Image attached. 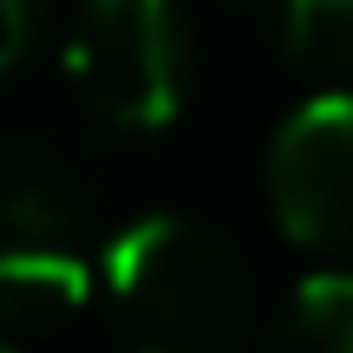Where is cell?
<instances>
[{
    "label": "cell",
    "instance_id": "1",
    "mask_svg": "<svg viewBox=\"0 0 353 353\" xmlns=\"http://www.w3.org/2000/svg\"><path fill=\"white\" fill-rule=\"evenodd\" d=\"M105 307L125 353H242L255 321V268L229 229L157 210L112 236Z\"/></svg>",
    "mask_w": 353,
    "mask_h": 353
},
{
    "label": "cell",
    "instance_id": "2",
    "mask_svg": "<svg viewBox=\"0 0 353 353\" xmlns=\"http://www.w3.org/2000/svg\"><path fill=\"white\" fill-rule=\"evenodd\" d=\"M72 92L118 131H157L183 112L190 39L176 0H79L65 33Z\"/></svg>",
    "mask_w": 353,
    "mask_h": 353
},
{
    "label": "cell",
    "instance_id": "3",
    "mask_svg": "<svg viewBox=\"0 0 353 353\" xmlns=\"http://www.w3.org/2000/svg\"><path fill=\"white\" fill-rule=\"evenodd\" d=\"M268 210L294 249L353 255V92H314L275 125Z\"/></svg>",
    "mask_w": 353,
    "mask_h": 353
},
{
    "label": "cell",
    "instance_id": "4",
    "mask_svg": "<svg viewBox=\"0 0 353 353\" xmlns=\"http://www.w3.org/2000/svg\"><path fill=\"white\" fill-rule=\"evenodd\" d=\"M92 301V268L72 242H0V321L59 327Z\"/></svg>",
    "mask_w": 353,
    "mask_h": 353
},
{
    "label": "cell",
    "instance_id": "5",
    "mask_svg": "<svg viewBox=\"0 0 353 353\" xmlns=\"http://www.w3.org/2000/svg\"><path fill=\"white\" fill-rule=\"evenodd\" d=\"M255 353H353V268H321L294 281L268 314Z\"/></svg>",
    "mask_w": 353,
    "mask_h": 353
},
{
    "label": "cell",
    "instance_id": "6",
    "mask_svg": "<svg viewBox=\"0 0 353 353\" xmlns=\"http://www.w3.org/2000/svg\"><path fill=\"white\" fill-rule=\"evenodd\" d=\"M281 52L307 79L353 72V0H281Z\"/></svg>",
    "mask_w": 353,
    "mask_h": 353
},
{
    "label": "cell",
    "instance_id": "7",
    "mask_svg": "<svg viewBox=\"0 0 353 353\" xmlns=\"http://www.w3.org/2000/svg\"><path fill=\"white\" fill-rule=\"evenodd\" d=\"M72 203L52 183H7L0 190V242H72Z\"/></svg>",
    "mask_w": 353,
    "mask_h": 353
},
{
    "label": "cell",
    "instance_id": "8",
    "mask_svg": "<svg viewBox=\"0 0 353 353\" xmlns=\"http://www.w3.org/2000/svg\"><path fill=\"white\" fill-rule=\"evenodd\" d=\"M39 20H46V0H0V72L33 52Z\"/></svg>",
    "mask_w": 353,
    "mask_h": 353
},
{
    "label": "cell",
    "instance_id": "9",
    "mask_svg": "<svg viewBox=\"0 0 353 353\" xmlns=\"http://www.w3.org/2000/svg\"><path fill=\"white\" fill-rule=\"evenodd\" d=\"M0 353H20V347H7V341H0Z\"/></svg>",
    "mask_w": 353,
    "mask_h": 353
}]
</instances>
